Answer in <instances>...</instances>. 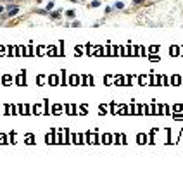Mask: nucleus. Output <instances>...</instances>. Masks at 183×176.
<instances>
[{"instance_id":"nucleus-2","label":"nucleus","mask_w":183,"mask_h":176,"mask_svg":"<svg viewBox=\"0 0 183 176\" xmlns=\"http://www.w3.org/2000/svg\"><path fill=\"white\" fill-rule=\"evenodd\" d=\"M123 7H124V5H123L121 2H118V4H116V9H123Z\"/></svg>"},{"instance_id":"nucleus-3","label":"nucleus","mask_w":183,"mask_h":176,"mask_svg":"<svg viewBox=\"0 0 183 176\" xmlns=\"http://www.w3.org/2000/svg\"><path fill=\"white\" fill-rule=\"evenodd\" d=\"M143 0H135V4H142Z\"/></svg>"},{"instance_id":"nucleus-1","label":"nucleus","mask_w":183,"mask_h":176,"mask_svg":"<svg viewBox=\"0 0 183 176\" xmlns=\"http://www.w3.org/2000/svg\"><path fill=\"white\" fill-rule=\"evenodd\" d=\"M9 9H11V11H9V16H16L17 12H19V7L17 5H11Z\"/></svg>"}]
</instances>
